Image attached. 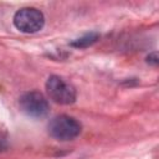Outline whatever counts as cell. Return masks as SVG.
Instances as JSON below:
<instances>
[{
  "label": "cell",
  "mask_w": 159,
  "mask_h": 159,
  "mask_svg": "<svg viewBox=\"0 0 159 159\" xmlns=\"http://www.w3.org/2000/svg\"><path fill=\"white\" fill-rule=\"evenodd\" d=\"M98 39H99V34L96 32V31H91V32L84 34V35L81 36L80 39L72 41V42H71V46H73V47H76V48H86V47L93 45Z\"/></svg>",
  "instance_id": "5b68a950"
},
{
  "label": "cell",
  "mask_w": 159,
  "mask_h": 159,
  "mask_svg": "<svg viewBox=\"0 0 159 159\" xmlns=\"http://www.w3.org/2000/svg\"><path fill=\"white\" fill-rule=\"evenodd\" d=\"M15 27L25 34H35L40 31L45 25L43 14L35 7H22L14 15Z\"/></svg>",
  "instance_id": "3957f363"
},
{
  "label": "cell",
  "mask_w": 159,
  "mask_h": 159,
  "mask_svg": "<svg viewBox=\"0 0 159 159\" xmlns=\"http://www.w3.org/2000/svg\"><path fill=\"white\" fill-rule=\"evenodd\" d=\"M45 87L48 97L58 104L67 106L76 101V88L60 76H50Z\"/></svg>",
  "instance_id": "7a4b0ae2"
},
{
  "label": "cell",
  "mask_w": 159,
  "mask_h": 159,
  "mask_svg": "<svg viewBox=\"0 0 159 159\" xmlns=\"http://www.w3.org/2000/svg\"><path fill=\"white\" fill-rule=\"evenodd\" d=\"M6 147H7V142H6V138H5V137H2V135L0 134V152L5 150V149H6Z\"/></svg>",
  "instance_id": "52a82bcc"
},
{
  "label": "cell",
  "mask_w": 159,
  "mask_h": 159,
  "mask_svg": "<svg viewBox=\"0 0 159 159\" xmlns=\"http://www.w3.org/2000/svg\"><path fill=\"white\" fill-rule=\"evenodd\" d=\"M19 104L21 111L32 118H43L50 112L47 99L41 92L29 91L20 96Z\"/></svg>",
  "instance_id": "277c9868"
},
{
  "label": "cell",
  "mask_w": 159,
  "mask_h": 159,
  "mask_svg": "<svg viewBox=\"0 0 159 159\" xmlns=\"http://www.w3.org/2000/svg\"><path fill=\"white\" fill-rule=\"evenodd\" d=\"M81 129V123L67 114L56 116L48 123V133L57 140H72L80 135Z\"/></svg>",
  "instance_id": "6da1fadb"
},
{
  "label": "cell",
  "mask_w": 159,
  "mask_h": 159,
  "mask_svg": "<svg viewBox=\"0 0 159 159\" xmlns=\"http://www.w3.org/2000/svg\"><path fill=\"white\" fill-rule=\"evenodd\" d=\"M147 62L149 65H153V66H157L158 62H159V57H158V52H152L149 53V56L147 57Z\"/></svg>",
  "instance_id": "8992f818"
}]
</instances>
